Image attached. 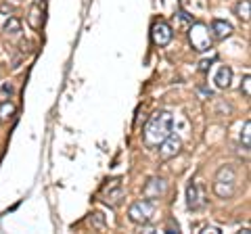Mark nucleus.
<instances>
[{
    "mask_svg": "<svg viewBox=\"0 0 251 234\" xmlns=\"http://www.w3.org/2000/svg\"><path fill=\"white\" fill-rule=\"evenodd\" d=\"M172 128H174V117L168 111H157L149 123L145 126V134H143V140L147 146H159L163 140H166L170 134H172Z\"/></svg>",
    "mask_w": 251,
    "mask_h": 234,
    "instance_id": "obj_1",
    "label": "nucleus"
},
{
    "mask_svg": "<svg viewBox=\"0 0 251 234\" xmlns=\"http://www.w3.org/2000/svg\"><path fill=\"white\" fill-rule=\"evenodd\" d=\"M237 188V171L232 165H224L218 169V174L214 178V192L220 199H230Z\"/></svg>",
    "mask_w": 251,
    "mask_h": 234,
    "instance_id": "obj_2",
    "label": "nucleus"
},
{
    "mask_svg": "<svg viewBox=\"0 0 251 234\" xmlns=\"http://www.w3.org/2000/svg\"><path fill=\"white\" fill-rule=\"evenodd\" d=\"M155 213H157V207H155V203L151 199H143V201L132 203L130 209H128V217L138 226L151 224Z\"/></svg>",
    "mask_w": 251,
    "mask_h": 234,
    "instance_id": "obj_3",
    "label": "nucleus"
},
{
    "mask_svg": "<svg viewBox=\"0 0 251 234\" xmlns=\"http://www.w3.org/2000/svg\"><path fill=\"white\" fill-rule=\"evenodd\" d=\"M188 40H191L193 48L197 50H209L211 48V32L207 25H203V23H195V25L188 29Z\"/></svg>",
    "mask_w": 251,
    "mask_h": 234,
    "instance_id": "obj_4",
    "label": "nucleus"
},
{
    "mask_svg": "<svg viewBox=\"0 0 251 234\" xmlns=\"http://www.w3.org/2000/svg\"><path fill=\"white\" fill-rule=\"evenodd\" d=\"M151 38L157 46H168L172 42V38H174V32H172L170 23L166 21H157L153 29H151Z\"/></svg>",
    "mask_w": 251,
    "mask_h": 234,
    "instance_id": "obj_5",
    "label": "nucleus"
},
{
    "mask_svg": "<svg viewBox=\"0 0 251 234\" xmlns=\"http://www.w3.org/2000/svg\"><path fill=\"white\" fill-rule=\"evenodd\" d=\"M159 146H161V149H159V159L168 161V159L176 157V155L180 153V149H182V140H180L178 136H174V134H170Z\"/></svg>",
    "mask_w": 251,
    "mask_h": 234,
    "instance_id": "obj_6",
    "label": "nucleus"
},
{
    "mask_svg": "<svg viewBox=\"0 0 251 234\" xmlns=\"http://www.w3.org/2000/svg\"><path fill=\"white\" fill-rule=\"evenodd\" d=\"M166 190H168V184L163 178H151V180L145 184L143 194H145V199L155 201V199H161L163 194H166Z\"/></svg>",
    "mask_w": 251,
    "mask_h": 234,
    "instance_id": "obj_7",
    "label": "nucleus"
},
{
    "mask_svg": "<svg viewBox=\"0 0 251 234\" xmlns=\"http://www.w3.org/2000/svg\"><path fill=\"white\" fill-rule=\"evenodd\" d=\"M103 201L107 203V205H117L120 203V199L124 197V190H122V182L120 180H111L109 184H105V188H103Z\"/></svg>",
    "mask_w": 251,
    "mask_h": 234,
    "instance_id": "obj_8",
    "label": "nucleus"
},
{
    "mask_svg": "<svg viewBox=\"0 0 251 234\" xmlns=\"http://www.w3.org/2000/svg\"><path fill=\"white\" fill-rule=\"evenodd\" d=\"M186 205L188 209H199L205 205L203 201V192H201V186L197 182H191L188 184V190H186Z\"/></svg>",
    "mask_w": 251,
    "mask_h": 234,
    "instance_id": "obj_9",
    "label": "nucleus"
},
{
    "mask_svg": "<svg viewBox=\"0 0 251 234\" xmlns=\"http://www.w3.org/2000/svg\"><path fill=\"white\" fill-rule=\"evenodd\" d=\"M232 34V25L228 21H222V19H216L211 23V38H216V40H224V38H228Z\"/></svg>",
    "mask_w": 251,
    "mask_h": 234,
    "instance_id": "obj_10",
    "label": "nucleus"
},
{
    "mask_svg": "<svg viewBox=\"0 0 251 234\" xmlns=\"http://www.w3.org/2000/svg\"><path fill=\"white\" fill-rule=\"evenodd\" d=\"M230 82H232V69L230 67H220L218 69V73H216V86H218V88H228V86H230Z\"/></svg>",
    "mask_w": 251,
    "mask_h": 234,
    "instance_id": "obj_11",
    "label": "nucleus"
},
{
    "mask_svg": "<svg viewBox=\"0 0 251 234\" xmlns=\"http://www.w3.org/2000/svg\"><path fill=\"white\" fill-rule=\"evenodd\" d=\"M13 115H15V105L11 100H4V103L0 105V121H9Z\"/></svg>",
    "mask_w": 251,
    "mask_h": 234,
    "instance_id": "obj_12",
    "label": "nucleus"
},
{
    "mask_svg": "<svg viewBox=\"0 0 251 234\" xmlns=\"http://www.w3.org/2000/svg\"><path fill=\"white\" fill-rule=\"evenodd\" d=\"M237 15H239V19L243 21H249V15H251V2L249 0H241V2L237 4Z\"/></svg>",
    "mask_w": 251,
    "mask_h": 234,
    "instance_id": "obj_13",
    "label": "nucleus"
},
{
    "mask_svg": "<svg viewBox=\"0 0 251 234\" xmlns=\"http://www.w3.org/2000/svg\"><path fill=\"white\" fill-rule=\"evenodd\" d=\"M4 32L6 34H19L21 32V21L17 17H9L4 23Z\"/></svg>",
    "mask_w": 251,
    "mask_h": 234,
    "instance_id": "obj_14",
    "label": "nucleus"
},
{
    "mask_svg": "<svg viewBox=\"0 0 251 234\" xmlns=\"http://www.w3.org/2000/svg\"><path fill=\"white\" fill-rule=\"evenodd\" d=\"M241 142H243V146H245V149H249V146H251V121H249V119L245 121V126H243Z\"/></svg>",
    "mask_w": 251,
    "mask_h": 234,
    "instance_id": "obj_15",
    "label": "nucleus"
},
{
    "mask_svg": "<svg viewBox=\"0 0 251 234\" xmlns=\"http://www.w3.org/2000/svg\"><path fill=\"white\" fill-rule=\"evenodd\" d=\"M40 17H42V13H40V6H34V9H31V13H29V25L31 27H34V29H38V27H40Z\"/></svg>",
    "mask_w": 251,
    "mask_h": 234,
    "instance_id": "obj_16",
    "label": "nucleus"
},
{
    "mask_svg": "<svg viewBox=\"0 0 251 234\" xmlns=\"http://www.w3.org/2000/svg\"><path fill=\"white\" fill-rule=\"evenodd\" d=\"M241 90H243V94H245L247 98L251 96V77H249V75H245V77H243V84H241Z\"/></svg>",
    "mask_w": 251,
    "mask_h": 234,
    "instance_id": "obj_17",
    "label": "nucleus"
},
{
    "mask_svg": "<svg viewBox=\"0 0 251 234\" xmlns=\"http://www.w3.org/2000/svg\"><path fill=\"white\" fill-rule=\"evenodd\" d=\"M90 224L94 226V228H103V226H105V220H103V215H100V213H94V217L90 220Z\"/></svg>",
    "mask_w": 251,
    "mask_h": 234,
    "instance_id": "obj_18",
    "label": "nucleus"
},
{
    "mask_svg": "<svg viewBox=\"0 0 251 234\" xmlns=\"http://www.w3.org/2000/svg\"><path fill=\"white\" fill-rule=\"evenodd\" d=\"M211 61H214V59H205V61H201V65H199L201 71H207L209 65H211Z\"/></svg>",
    "mask_w": 251,
    "mask_h": 234,
    "instance_id": "obj_19",
    "label": "nucleus"
},
{
    "mask_svg": "<svg viewBox=\"0 0 251 234\" xmlns=\"http://www.w3.org/2000/svg\"><path fill=\"white\" fill-rule=\"evenodd\" d=\"M2 94H4V96H6V94H9V96L13 94V86H11V84H2Z\"/></svg>",
    "mask_w": 251,
    "mask_h": 234,
    "instance_id": "obj_20",
    "label": "nucleus"
},
{
    "mask_svg": "<svg viewBox=\"0 0 251 234\" xmlns=\"http://www.w3.org/2000/svg\"><path fill=\"white\" fill-rule=\"evenodd\" d=\"M0 11H2V13H13V9H11V6H6V4L0 6Z\"/></svg>",
    "mask_w": 251,
    "mask_h": 234,
    "instance_id": "obj_21",
    "label": "nucleus"
}]
</instances>
